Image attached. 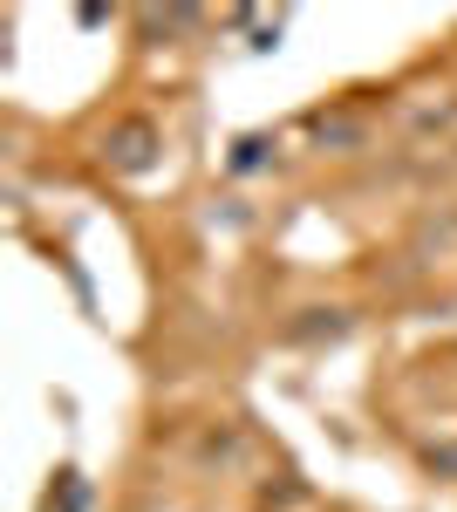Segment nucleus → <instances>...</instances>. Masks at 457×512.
Returning a JSON list of instances; mask_svg holds the SVG:
<instances>
[{"mask_svg": "<svg viewBox=\"0 0 457 512\" xmlns=\"http://www.w3.org/2000/svg\"><path fill=\"white\" fill-rule=\"evenodd\" d=\"M116 164H123V171H144V164H151V130H144V123H130V130L116 137Z\"/></svg>", "mask_w": 457, "mask_h": 512, "instance_id": "f257e3e1", "label": "nucleus"}]
</instances>
